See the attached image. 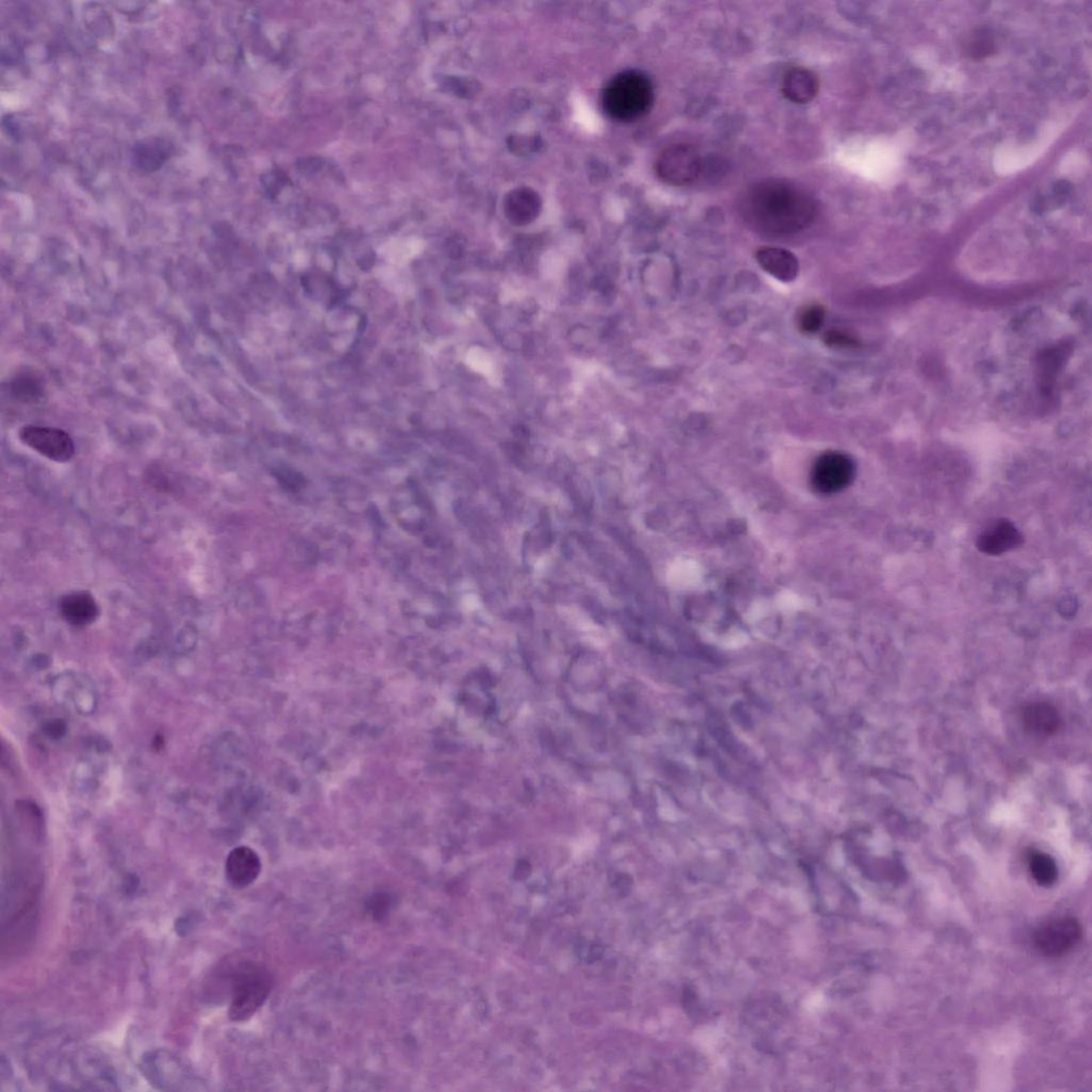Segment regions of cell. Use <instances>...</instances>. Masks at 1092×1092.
Masks as SVG:
<instances>
[{
	"label": "cell",
	"instance_id": "6da1fadb",
	"mask_svg": "<svg viewBox=\"0 0 1092 1092\" xmlns=\"http://www.w3.org/2000/svg\"><path fill=\"white\" fill-rule=\"evenodd\" d=\"M741 210L747 224L757 231L784 236L798 233L812 224L816 215V203L793 183L768 179L746 192Z\"/></svg>",
	"mask_w": 1092,
	"mask_h": 1092
},
{
	"label": "cell",
	"instance_id": "7a4b0ae2",
	"mask_svg": "<svg viewBox=\"0 0 1092 1092\" xmlns=\"http://www.w3.org/2000/svg\"><path fill=\"white\" fill-rule=\"evenodd\" d=\"M653 98L650 79L642 73L629 71L619 74L607 85L603 104L611 118L631 122L642 118L651 109Z\"/></svg>",
	"mask_w": 1092,
	"mask_h": 1092
},
{
	"label": "cell",
	"instance_id": "3957f363",
	"mask_svg": "<svg viewBox=\"0 0 1092 1092\" xmlns=\"http://www.w3.org/2000/svg\"><path fill=\"white\" fill-rule=\"evenodd\" d=\"M231 979L229 1019L235 1022L248 1020L265 1003L273 988V979L265 967L253 963L238 966Z\"/></svg>",
	"mask_w": 1092,
	"mask_h": 1092
},
{
	"label": "cell",
	"instance_id": "277c9868",
	"mask_svg": "<svg viewBox=\"0 0 1092 1092\" xmlns=\"http://www.w3.org/2000/svg\"><path fill=\"white\" fill-rule=\"evenodd\" d=\"M656 172L663 182L675 187L694 182L701 172V158L694 146L673 144L664 150L656 162Z\"/></svg>",
	"mask_w": 1092,
	"mask_h": 1092
},
{
	"label": "cell",
	"instance_id": "5b68a950",
	"mask_svg": "<svg viewBox=\"0 0 1092 1092\" xmlns=\"http://www.w3.org/2000/svg\"><path fill=\"white\" fill-rule=\"evenodd\" d=\"M142 1068L152 1085L163 1090H186L188 1084H196L194 1074L182 1061L162 1050L146 1055Z\"/></svg>",
	"mask_w": 1092,
	"mask_h": 1092
},
{
	"label": "cell",
	"instance_id": "8992f818",
	"mask_svg": "<svg viewBox=\"0 0 1092 1092\" xmlns=\"http://www.w3.org/2000/svg\"><path fill=\"white\" fill-rule=\"evenodd\" d=\"M1083 930L1077 918L1064 916L1042 925L1034 933V947L1047 957L1067 954L1081 941Z\"/></svg>",
	"mask_w": 1092,
	"mask_h": 1092
},
{
	"label": "cell",
	"instance_id": "52a82bcc",
	"mask_svg": "<svg viewBox=\"0 0 1092 1092\" xmlns=\"http://www.w3.org/2000/svg\"><path fill=\"white\" fill-rule=\"evenodd\" d=\"M25 445L55 462H68L76 455V445L68 432L53 427L25 426L20 430Z\"/></svg>",
	"mask_w": 1092,
	"mask_h": 1092
},
{
	"label": "cell",
	"instance_id": "ba28073f",
	"mask_svg": "<svg viewBox=\"0 0 1092 1092\" xmlns=\"http://www.w3.org/2000/svg\"><path fill=\"white\" fill-rule=\"evenodd\" d=\"M855 471V464L848 456L827 453L817 460L812 471L813 487L820 495L837 494L849 486Z\"/></svg>",
	"mask_w": 1092,
	"mask_h": 1092
},
{
	"label": "cell",
	"instance_id": "9c48e42d",
	"mask_svg": "<svg viewBox=\"0 0 1092 1092\" xmlns=\"http://www.w3.org/2000/svg\"><path fill=\"white\" fill-rule=\"evenodd\" d=\"M1022 544L1023 537L1020 531L1017 530L1014 523L1005 519L990 523L989 527L980 533L976 541V546L980 552L991 556L1013 551Z\"/></svg>",
	"mask_w": 1092,
	"mask_h": 1092
},
{
	"label": "cell",
	"instance_id": "30bf717a",
	"mask_svg": "<svg viewBox=\"0 0 1092 1092\" xmlns=\"http://www.w3.org/2000/svg\"><path fill=\"white\" fill-rule=\"evenodd\" d=\"M260 869L261 864L258 853L247 846L234 848L227 856L226 876L234 888H247L258 880Z\"/></svg>",
	"mask_w": 1092,
	"mask_h": 1092
},
{
	"label": "cell",
	"instance_id": "8fae6325",
	"mask_svg": "<svg viewBox=\"0 0 1092 1092\" xmlns=\"http://www.w3.org/2000/svg\"><path fill=\"white\" fill-rule=\"evenodd\" d=\"M759 265L779 281L792 282L798 277L799 262L790 251L776 247H762L755 254Z\"/></svg>",
	"mask_w": 1092,
	"mask_h": 1092
},
{
	"label": "cell",
	"instance_id": "7c38bea8",
	"mask_svg": "<svg viewBox=\"0 0 1092 1092\" xmlns=\"http://www.w3.org/2000/svg\"><path fill=\"white\" fill-rule=\"evenodd\" d=\"M504 210L512 224L529 225L539 215L540 196L530 188H516L506 196Z\"/></svg>",
	"mask_w": 1092,
	"mask_h": 1092
},
{
	"label": "cell",
	"instance_id": "4fadbf2b",
	"mask_svg": "<svg viewBox=\"0 0 1092 1092\" xmlns=\"http://www.w3.org/2000/svg\"><path fill=\"white\" fill-rule=\"evenodd\" d=\"M61 617L71 626L83 628L93 623L100 610L93 596L84 591L73 593L61 598L59 604Z\"/></svg>",
	"mask_w": 1092,
	"mask_h": 1092
},
{
	"label": "cell",
	"instance_id": "5bb4252c",
	"mask_svg": "<svg viewBox=\"0 0 1092 1092\" xmlns=\"http://www.w3.org/2000/svg\"><path fill=\"white\" fill-rule=\"evenodd\" d=\"M819 81L815 73L804 68L787 71L782 80V93L795 104H808L818 93Z\"/></svg>",
	"mask_w": 1092,
	"mask_h": 1092
},
{
	"label": "cell",
	"instance_id": "9a60e30c",
	"mask_svg": "<svg viewBox=\"0 0 1092 1092\" xmlns=\"http://www.w3.org/2000/svg\"><path fill=\"white\" fill-rule=\"evenodd\" d=\"M1022 724L1028 732L1038 737L1054 735L1061 728L1062 720L1052 705L1039 702L1033 703L1022 712Z\"/></svg>",
	"mask_w": 1092,
	"mask_h": 1092
},
{
	"label": "cell",
	"instance_id": "2e32d148",
	"mask_svg": "<svg viewBox=\"0 0 1092 1092\" xmlns=\"http://www.w3.org/2000/svg\"><path fill=\"white\" fill-rule=\"evenodd\" d=\"M172 150L174 146L165 139L158 137L144 139L134 146V165L144 172L159 170L171 158Z\"/></svg>",
	"mask_w": 1092,
	"mask_h": 1092
},
{
	"label": "cell",
	"instance_id": "e0dca14e",
	"mask_svg": "<svg viewBox=\"0 0 1092 1092\" xmlns=\"http://www.w3.org/2000/svg\"><path fill=\"white\" fill-rule=\"evenodd\" d=\"M1030 872L1039 885H1053L1058 878L1055 860L1044 852H1033L1029 859Z\"/></svg>",
	"mask_w": 1092,
	"mask_h": 1092
},
{
	"label": "cell",
	"instance_id": "ac0fdd59",
	"mask_svg": "<svg viewBox=\"0 0 1092 1092\" xmlns=\"http://www.w3.org/2000/svg\"><path fill=\"white\" fill-rule=\"evenodd\" d=\"M966 51L972 59H986L996 51L995 39L988 29H976L967 41Z\"/></svg>",
	"mask_w": 1092,
	"mask_h": 1092
},
{
	"label": "cell",
	"instance_id": "d6986e66",
	"mask_svg": "<svg viewBox=\"0 0 1092 1092\" xmlns=\"http://www.w3.org/2000/svg\"><path fill=\"white\" fill-rule=\"evenodd\" d=\"M825 309L819 305L804 308L798 317L799 330L804 334L817 332L825 322Z\"/></svg>",
	"mask_w": 1092,
	"mask_h": 1092
},
{
	"label": "cell",
	"instance_id": "ffe728a7",
	"mask_svg": "<svg viewBox=\"0 0 1092 1092\" xmlns=\"http://www.w3.org/2000/svg\"><path fill=\"white\" fill-rule=\"evenodd\" d=\"M393 906V900L389 894L379 893L368 902V909L371 911L373 916L377 919H383L388 916Z\"/></svg>",
	"mask_w": 1092,
	"mask_h": 1092
},
{
	"label": "cell",
	"instance_id": "44dd1931",
	"mask_svg": "<svg viewBox=\"0 0 1092 1092\" xmlns=\"http://www.w3.org/2000/svg\"><path fill=\"white\" fill-rule=\"evenodd\" d=\"M123 888H125V890L126 891V895L134 894L135 891L138 889L137 888V882H136V881L128 880L127 883L125 884V886H123Z\"/></svg>",
	"mask_w": 1092,
	"mask_h": 1092
}]
</instances>
